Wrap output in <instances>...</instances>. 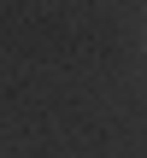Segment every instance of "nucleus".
Returning a JSON list of instances; mask_svg holds the SVG:
<instances>
[{
  "instance_id": "1",
  "label": "nucleus",
  "mask_w": 147,
  "mask_h": 158,
  "mask_svg": "<svg viewBox=\"0 0 147 158\" xmlns=\"http://www.w3.org/2000/svg\"><path fill=\"white\" fill-rule=\"evenodd\" d=\"M141 41H147V23H141Z\"/></svg>"
}]
</instances>
